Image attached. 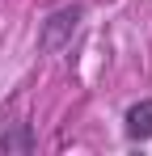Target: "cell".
<instances>
[{
	"mask_svg": "<svg viewBox=\"0 0 152 156\" xmlns=\"http://www.w3.org/2000/svg\"><path fill=\"white\" fill-rule=\"evenodd\" d=\"M123 131H127V139H152V97H144V101H135V105H127Z\"/></svg>",
	"mask_w": 152,
	"mask_h": 156,
	"instance_id": "cell-2",
	"label": "cell"
},
{
	"mask_svg": "<svg viewBox=\"0 0 152 156\" xmlns=\"http://www.w3.org/2000/svg\"><path fill=\"white\" fill-rule=\"evenodd\" d=\"M80 17H85L80 4H63V9H55L47 21H42V30H38V47H42V51H63L68 38L76 34V26H80Z\"/></svg>",
	"mask_w": 152,
	"mask_h": 156,
	"instance_id": "cell-1",
	"label": "cell"
},
{
	"mask_svg": "<svg viewBox=\"0 0 152 156\" xmlns=\"http://www.w3.org/2000/svg\"><path fill=\"white\" fill-rule=\"evenodd\" d=\"M38 148V135H34V127L30 122H13V127L0 135V152H34Z\"/></svg>",
	"mask_w": 152,
	"mask_h": 156,
	"instance_id": "cell-3",
	"label": "cell"
}]
</instances>
